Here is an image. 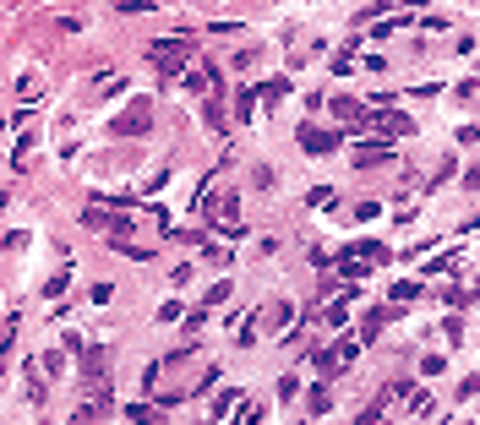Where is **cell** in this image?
I'll return each mask as SVG.
<instances>
[{"label":"cell","mask_w":480,"mask_h":425,"mask_svg":"<svg viewBox=\"0 0 480 425\" xmlns=\"http://www.w3.org/2000/svg\"><path fill=\"white\" fill-rule=\"evenodd\" d=\"M251 93H257V87H240V93H235V115H240V120H251V109H257Z\"/></svg>","instance_id":"obj_10"},{"label":"cell","mask_w":480,"mask_h":425,"mask_svg":"<svg viewBox=\"0 0 480 425\" xmlns=\"http://www.w3.org/2000/svg\"><path fill=\"white\" fill-rule=\"evenodd\" d=\"M382 158H393V142H360L355 147V164H382Z\"/></svg>","instance_id":"obj_6"},{"label":"cell","mask_w":480,"mask_h":425,"mask_svg":"<svg viewBox=\"0 0 480 425\" xmlns=\"http://www.w3.org/2000/svg\"><path fill=\"white\" fill-rule=\"evenodd\" d=\"M301 147H306V153H333L338 137H327V131H317V126H306V131H301Z\"/></svg>","instance_id":"obj_7"},{"label":"cell","mask_w":480,"mask_h":425,"mask_svg":"<svg viewBox=\"0 0 480 425\" xmlns=\"http://www.w3.org/2000/svg\"><path fill=\"white\" fill-rule=\"evenodd\" d=\"M333 409V398H327V387H312V415H327Z\"/></svg>","instance_id":"obj_12"},{"label":"cell","mask_w":480,"mask_h":425,"mask_svg":"<svg viewBox=\"0 0 480 425\" xmlns=\"http://www.w3.org/2000/svg\"><path fill=\"white\" fill-rule=\"evenodd\" d=\"M148 55H153V66L164 71V76H186V66H191V39H153L148 44Z\"/></svg>","instance_id":"obj_1"},{"label":"cell","mask_w":480,"mask_h":425,"mask_svg":"<svg viewBox=\"0 0 480 425\" xmlns=\"http://www.w3.org/2000/svg\"><path fill=\"white\" fill-rule=\"evenodd\" d=\"M399 6H426V0H399Z\"/></svg>","instance_id":"obj_18"},{"label":"cell","mask_w":480,"mask_h":425,"mask_svg":"<svg viewBox=\"0 0 480 425\" xmlns=\"http://www.w3.org/2000/svg\"><path fill=\"white\" fill-rule=\"evenodd\" d=\"M464 186H470V191H480V169H470V175H464Z\"/></svg>","instance_id":"obj_17"},{"label":"cell","mask_w":480,"mask_h":425,"mask_svg":"<svg viewBox=\"0 0 480 425\" xmlns=\"http://www.w3.org/2000/svg\"><path fill=\"white\" fill-rule=\"evenodd\" d=\"M371 126H377V131H382V137H409V131H415V126H409V120H404L399 109H382V115H371Z\"/></svg>","instance_id":"obj_4"},{"label":"cell","mask_w":480,"mask_h":425,"mask_svg":"<svg viewBox=\"0 0 480 425\" xmlns=\"http://www.w3.org/2000/svg\"><path fill=\"white\" fill-rule=\"evenodd\" d=\"M120 11H131V17H142V11H153V0H120Z\"/></svg>","instance_id":"obj_16"},{"label":"cell","mask_w":480,"mask_h":425,"mask_svg":"<svg viewBox=\"0 0 480 425\" xmlns=\"http://www.w3.org/2000/svg\"><path fill=\"white\" fill-rule=\"evenodd\" d=\"M224 300H230V283H213V289H208V311H213V305H224Z\"/></svg>","instance_id":"obj_13"},{"label":"cell","mask_w":480,"mask_h":425,"mask_svg":"<svg viewBox=\"0 0 480 425\" xmlns=\"http://www.w3.org/2000/svg\"><path fill=\"white\" fill-rule=\"evenodd\" d=\"M377 333H382V311H371V316H366V327H360V338H377Z\"/></svg>","instance_id":"obj_14"},{"label":"cell","mask_w":480,"mask_h":425,"mask_svg":"<svg viewBox=\"0 0 480 425\" xmlns=\"http://www.w3.org/2000/svg\"><path fill=\"white\" fill-rule=\"evenodd\" d=\"M344 365H355V344H349V338L317 354V371H322V376H333V371H344Z\"/></svg>","instance_id":"obj_3"},{"label":"cell","mask_w":480,"mask_h":425,"mask_svg":"<svg viewBox=\"0 0 480 425\" xmlns=\"http://www.w3.org/2000/svg\"><path fill=\"white\" fill-rule=\"evenodd\" d=\"M87 87H93L98 98H115V93H126V76H115V71H98V76H87Z\"/></svg>","instance_id":"obj_5"},{"label":"cell","mask_w":480,"mask_h":425,"mask_svg":"<svg viewBox=\"0 0 480 425\" xmlns=\"http://www.w3.org/2000/svg\"><path fill=\"white\" fill-rule=\"evenodd\" d=\"M257 93H262V104H279V98H284V93H290V87H284V82H262V87H257Z\"/></svg>","instance_id":"obj_11"},{"label":"cell","mask_w":480,"mask_h":425,"mask_svg":"<svg viewBox=\"0 0 480 425\" xmlns=\"http://www.w3.org/2000/svg\"><path fill=\"white\" fill-rule=\"evenodd\" d=\"M409 415H415V420H426V415H437V404H431V393H409Z\"/></svg>","instance_id":"obj_9"},{"label":"cell","mask_w":480,"mask_h":425,"mask_svg":"<svg viewBox=\"0 0 480 425\" xmlns=\"http://www.w3.org/2000/svg\"><path fill=\"white\" fill-rule=\"evenodd\" d=\"M66 283H72V273H66V268H61V273H55V279L44 283V294H61V289H66Z\"/></svg>","instance_id":"obj_15"},{"label":"cell","mask_w":480,"mask_h":425,"mask_svg":"<svg viewBox=\"0 0 480 425\" xmlns=\"http://www.w3.org/2000/svg\"><path fill=\"white\" fill-rule=\"evenodd\" d=\"M240 398H246V393H235V387H224V393L213 398V420H224V415H235V409H240Z\"/></svg>","instance_id":"obj_8"},{"label":"cell","mask_w":480,"mask_h":425,"mask_svg":"<svg viewBox=\"0 0 480 425\" xmlns=\"http://www.w3.org/2000/svg\"><path fill=\"white\" fill-rule=\"evenodd\" d=\"M148 120H153V109H148V98H137V104L115 120V137H142V131H148Z\"/></svg>","instance_id":"obj_2"}]
</instances>
